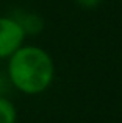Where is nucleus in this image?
I'll return each mask as SVG.
<instances>
[{"instance_id":"1","label":"nucleus","mask_w":122,"mask_h":123,"mask_svg":"<svg viewBox=\"0 0 122 123\" xmlns=\"http://www.w3.org/2000/svg\"><path fill=\"white\" fill-rule=\"evenodd\" d=\"M6 70L11 84L25 95L46 92L55 78L52 56L38 45H22L8 58Z\"/></svg>"},{"instance_id":"2","label":"nucleus","mask_w":122,"mask_h":123,"mask_svg":"<svg viewBox=\"0 0 122 123\" xmlns=\"http://www.w3.org/2000/svg\"><path fill=\"white\" fill-rule=\"evenodd\" d=\"M25 36L27 33L16 17L0 16V59H8L16 53L24 45Z\"/></svg>"},{"instance_id":"3","label":"nucleus","mask_w":122,"mask_h":123,"mask_svg":"<svg viewBox=\"0 0 122 123\" xmlns=\"http://www.w3.org/2000/svg\"><path fill=\"white\" fill-rule=\"evenodd\" d=\"M17 111L11 100L6 97H0V123H16Z\"/></svg>"},{"instance_id":"4","label":"nucleus","mask_w":122,"mask_h":123,"mask_svg":"<svg viewBox=\"0 0 122 123\" xmlns=\"http://www.w3.org/2000/svg\"><path fill=\"white\" fill-rule=\"evenodd\" d=\"M75 2H77L78 6H81V8H85V9H92V8L100 5L102 0H75Z\"/></svg>"}]
</instances>
